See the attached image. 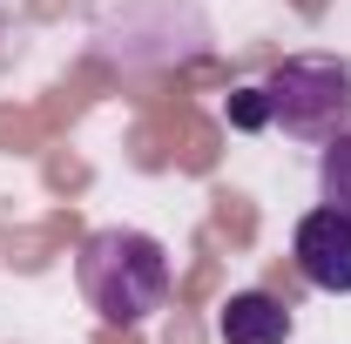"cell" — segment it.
<instances>
[{"instance_id": "7a4b0ae2", "label": "cell", "mask_w": 351, "mask_h": 344, "mask_svg": "<svg viewBox=\"0 0 351 344\" xmlns=\"http://www.w3.org/2000/svg\"><path fill=\"white\" fill-rule=\"evenodd\" d=\"M270 95V129L298 135V142H331L338 129H351V61L338 54H291L263 75Z\"/></svg>"}, {"instance_id": "277c9868", "label": "cell", "mask_w": 351, "mask_h": 344, "mask_svg": "<svg viewBox=\"0 0 351 344\" xmlns=\"http://www.w3.org/2000/svg\"><path fill=\"white\" fill-rule=\"evenodd\" d=\"M217 338L223 344H291V310L270 291H237L217 310Z\"/></svg>"}, {"instance_id": "5b68a950", "label": "cell", "mask_w": 351, "mask_h": 344, "mask_svg": "<svg viewBox=\"0 0 351 344\" xmlns=\"http://www.w3.org/2000/svg\"><path fill=\"white\" fill-rule=\"evenodd\" d=\"M317 196L351 210V129H338L324 142V156H317Z\"/></svg>"}, {"instance_id": "8992f818", "label": "cell", "mask_w": 351, "mask_h": 344, "mask_svg": "<svg viewBox=\"0 0 351 344\" xmlns=\"http://www.w3.org/2000/svg\"><path fill=\"white\" fill-rule=\"evenodd\" d=\"M223 115H230V129H243V135H257V129H270V95H263V82H250V88H237L230 101H223Z\"/></svg>"}, {"instance_id": "6da1fadb", "label": "cell", "mask_w": 351, "mask_h": 344, "mask_svg": "<svg viewBox=\"0 0 351 344\" xmlns=\"http://www.w3.org/2000/svg\"><path fill=\"white\" fill-rule=\"evenodd\" d=\"M75 291L101 324L135 331L169 304V250L149 230H95L75 250Z\"/></svg>"}, {"instance_id": "3957f363", "label": "cell", "mask_w": 351, "mask_h": 344, "mask_svg": "<svg viewBox=\"0 0 351 344\" xmlns=\"http://www.w3.org/2000/svg\"><path fill=\"white\" fill-rule=\"evenodd\" d=\"M291 257H298V277H304L311 291L351 297V210L317 203L311 216H298V230H291Z\"/></svg>"}]
</instances>
